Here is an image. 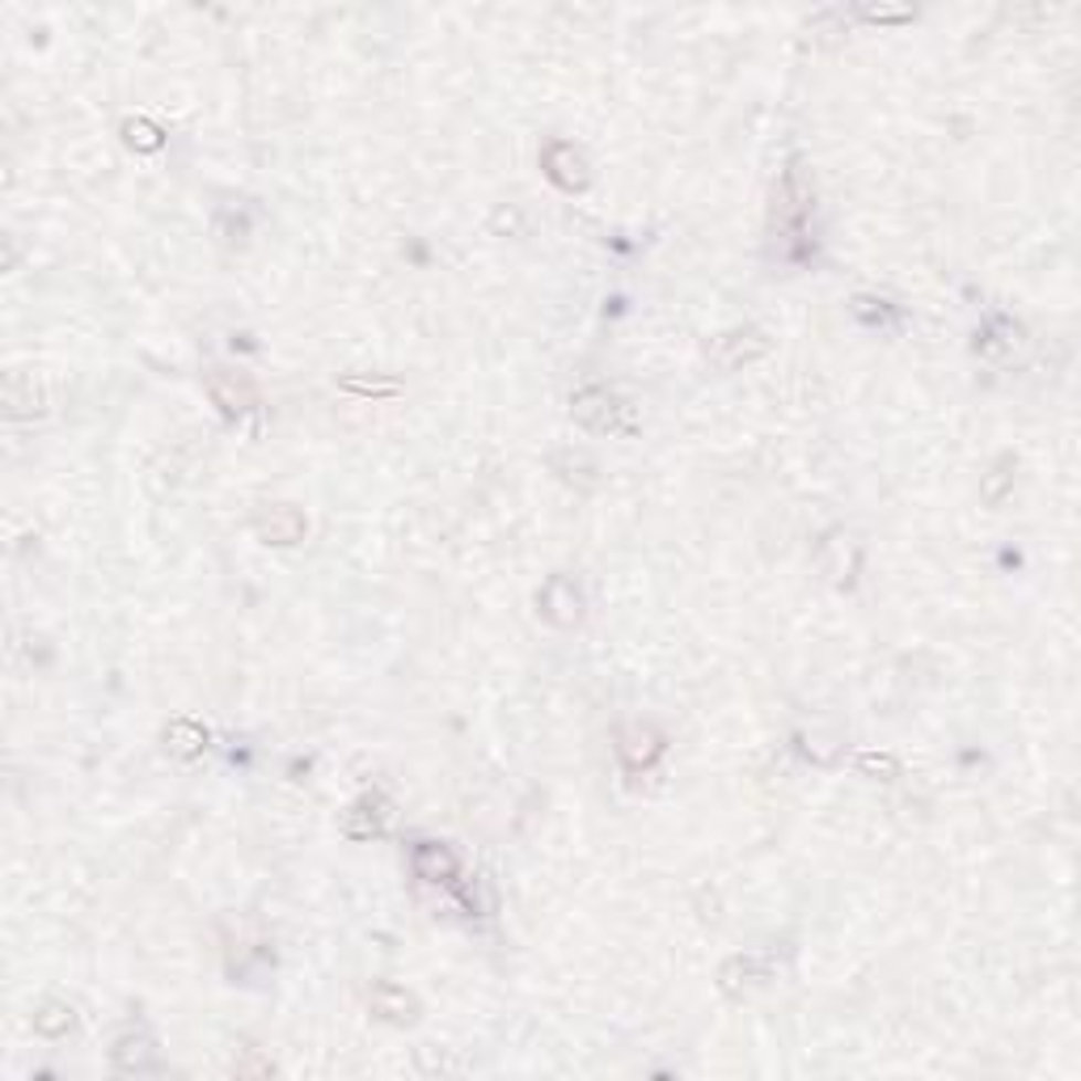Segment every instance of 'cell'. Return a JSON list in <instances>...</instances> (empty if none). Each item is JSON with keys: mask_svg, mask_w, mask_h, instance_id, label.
<instances>
[{"mask_svg": "<svg viewBox=\"0 0 1081 1081\" xmlns=\"http://www.w3.org/2000/svg\"><path fill=\"white\" fill-rule=\"evenodd\" d=\"M537 608H541V617L550 625L571 629L583 617V592H579V583L571 575H550L541 596H537Z\"/></svg>", "mask_w": 1081, "mask_h": 1081, "instance_id": "cell-1", "label": "cell"}, {"mask_svg": "<svg viewBox=\"0 0 1081 1081\" xmlns=\"http://www.w3.org/2000/svg\"><path fill=\"white\" fill-rule=\"evenodd\" d=\"M765 351H770V338H765V330L744 326V330H731V335L714 338L710 360H714V368H722V372H735V368H744V363L761 360Z\"/></svg>", "mask_w": 1081, "mask_h": 1081, "instance_id": "cell-2", "label": "cell"}, {"mask_svg": "<svg viewBox=\"0 0 1081 1081\" xmlns=\"http://www.w3.org/2000/svg\"><path fill=\"white\" fill-rule=\"evenodd\" d=\"M622 402L608 389H583L571 398V418L587 432H617L622 427Z\"/></svg>", "mask_w": 1081, "mask_h": 1081, "instance_id": "cell-3", "label": "cell"}, {"mask_svg": "<svg viewBox=\"0 0 1081 1081\" xmlns=\"http://www.w3.org/2000/svg\"><path fill=\"white\" fill-rule=\"evenodd\" d=\"M208 393L229 418H241V414H250L258 406V389L250 385L245 377H237V372H220V368L208 372Z\"/></svg>", "mask_w": 1081, "mask_h": 1081, "instance_id": "cell-4", "label": "cell"}, {"mask_svg": "<svg viewBox=\"0 0 1081 1081\" xmlns=\"http://www.w3.org/2000/svg\"><path fill=\"white\" fill-rule=\"evenodd\" d=\"M389 824V798L381 794H363L360 803L342 816V833L347 837H356V841H372V837H381Z\"/></svg>", "mask_w": 1081, "mask_h": 1081, "instance_id": "cell-5", "label": "cell"}, {"mask_svg": "<svg viewBox=\"0 0 1081 1081\" xmlns=\"http://www.w3.org/2000/svg\"><path fill=\"white\" fill-rule=\"evenodd\" d=\"M816 562L833 583H845V579L858 571V541H854L849 532H828V537L819 541Z\"/></svg>", "mask_w": 1081, "mask_h": 1081, "instance_id": "cell-6", "label": "cell"}, {"mask_svg": "<svg viewBox=\"0 0 1081 1081\" xmlns=\"http://www.w3.org/2000/svg\"><path fill=\"white\" fill-rule=\"evenodd\" d=\"M545 173H550L562 191H583L587 187V161H583V152L575 145H562V140L545 148Z\"/></svg>", "mask_w": 1081, "mask_h": 1081, "instance_id": "cell-7", "label": "cell"}, {"mask_svg": "<svg viewBox=\"0 0 1081 1081\" xmlns=\"http://www.w3.org/2000/svg\"><path fill=\"white\" fill-rule=\"evenodd\" d=\"M110 1060H115L119 1073H152L157 1069V1043L145 1031H127L115 1039Z\"/></svg>", "mask_w": 1081, "mask_h": 1081, "instance_id": "cell-8", "label": "cell"}, {"mask_svg": "<svg viewBox=\"0 0 1081 1081\" xmlns=\"http://www.w3.org/2000/svg\"><path fill=\"white\" fill-rule=\"evenodd\" d=\"M368 1006H372L377 1018H385V1022H393V1027H406V1022L418 1018V997L398 985H377L372 993H368Z\"/></svg>", "mask_w": 1081, "mask_h": 1081, "instance_id": "cell-9", "label": "cell"}, {"mask_svg": "<svg viewBox=\"0 0 1081 1081\" xmlns=\"http://www.w3.org/2000/svg\"><path fill=\"white\" fill-rule=\"evenodd\" d=\"M773 976V960L770 955H735V960L722 963L719 972V985L727 993H744L752 985H765Z\"/></svg>", "mask_w": 1081, "mask_h": 1081, "instance_id": "cell-10", "label": "cell"}, {"mask_svg": "<svg viewBox=\"0 0 1081 1081\" xmlns=\"http://www.w3.org/2000/svg\"><path fill=\"white\" fill-rule=\"evenodd\" d=\"M258 537H263L266 545H296L300 537H305V516L296 511V507H266L263 516H258Z\"/></svg>", "mask_w": 1081, "mask_h": 1081, "instance_id": "cell-11", "label": "cell"}, {"mask_svg": "<svg viewBox=\"0 0 1081 1081\" xmlns=\"http://www.w3.org/2000/svg\"><path fill=\"white\" fill-rule=\"evenodd\" d=\"M410 862H414V875L427 879V883H448V879H457V854H453L448 845H435V841L414 845Z\"/></svg>", "mask_w": 1081, "mask_h": 1081, "instance_id": "cell-12", "label": "cell"}, {"mask_svg": "<svg viewBox=\"0 0 1081 1081\" xmlns=\"http://www.w3.org/2000/svg\"><path fill=\"white\" fill-rule=\"evenodd\" d=\"M43 410H47V398H43V389L34 385V377L13 372V377L4 381V414H9V418H34V414H43Z\"/></svg>", "mask_w": 1081, "mask_h": 1081, "instance_id": "cell-13", "label": "cell"}, {"mask_svg": "<svg viewBox=\"0 0 1081 1081\" xmlns=\"http://www.w3.org/2000/svg\"><path fill=\"white\" fill-rule=\"evenodd\" d=\"M659 752H664V735H659L655 727L634 722V727H625L622 731V761L629 765V770H647Z\"/></svg>", "mask_w": 1081, "mask_h": 1081, "instance_id": "cell-14", "label": "cell"}, {"mask_svg": "<svg viewBox=\"0 0 1081 1081\" xmlns=\"http://www.w3.org/2000/svg\"><path fill=\"white\" fill-rule=\"evenodd\" d=\"M166 748L173 752V756L191 761V756H199V752L208 748V731H203L199 722H191V719H173L166 727Z\"/></svg>", "mask_w": 1081, "mask_h": 1081, "instance_id": "cell-15", "label": "cell"}, {"mask_svg": "<svg viewBox=\"0 0 1081 1081\" xmlns=\"http://www.w3.org/2000/svg\"><path fill=\"white\" fill-rule=\"evenodd\" d=\"M76 1022V1014L68 1001H43L39 1014H34V1031L47 1035V1039H60V1035H68Z\"/></svg>", "mask_w": 1081, "mask_h": 1081, "instance_id": "cell-16", "label": "cell"}, {"mask_svg": "<svg viewBox=\"0 0 1081 1081\" xmlns=\"http://www.w3.org/2000/svg\"><path fill=\"white\" fill-rule=\"evenodd\" d=\"M553 469L571 481V486H579V490H592V486H596V460L583 457V453H562V457H553Z\"/></svg>", "mask_w": 1081, "mask_h": 1081, "instance_id": "cell-17", "label": "cell"}, {"mask_svg": "<svg viewBox=\"0 0 1081 1081\" xmlns=\"http://www.w3.org/2000/svg\"><path fill=\"white\" fill-rule=\"evenodd\" d=\"M123 140L131 148H140V152H157V148L166 145V136H161V127L148 119H127L123 123Z\"/></svg>", "mask_w": 1081, "mask_h": 1081, "instance_id": "cell-18", "label": "cell"}, {"mask_svg": "<svg viewBox=\"0 0 1081 1081\" xmlns=\"http://www.w3.org/2000/svg\"><path fill=\"white\" fill-rule=\"evenodd\" d=\"M1009 469H1014V460H1009V457L997 460V469H993V474H988V481L981 486L985 504H1001V499H1006L1009 481H1014V474H1009Z\"/></svg>", "mask_w": 1081, "mask_h": 1081, "instance_id": "cell-19", "label": "cell"}, {"mask_svg": "<svg viewBox=\"0 0 1081 1081\" xmlns=\"http://www.w3.org/2000/svg\"><path fill=\"white\" fill-rule=\"evenodd\" d=\"M858 770L870 773V777H879V782H891V777H900V761H895V756H883V752H862V756H858Z\"/></svg>", "mask_w": 1081, "mask_h": 1081, "instance_id": "cell-20", "label": "cell"}, {"mask_svg": "<svg viewBox=\"0 0 1081 1081\" xmlns=\"http://www.w3.org/2000/svg\"><path fill=\"white\" fill-rule=\"evenodd\" d=\"M342 389H351V393H368V398H385V393H398V381H356V377H347Z\"/></svg>", "mask_w": 1081, "mask_h": 1081, "instance_id": "cell-21", "label": "cell"}, {"mask_svg": "<svg viewBox=\"0 0 1081 1081\" xmlns=\"http://www.w3.org/2000/svg\"><path fill=\"white\" fill-rule=\"evenodd\" d=\"M854 312H858V317H866V321H875V326L891 321L888 305H883V300H866V296H858V300H854Z\"/></svg>", "mask_w": 1081, "mask_h": 1081, "instance_id": "cell-22", "label": "cell"}, {"mask_svg": "<svg viewBox=\"0 0 1081 1081\" xmlns=\"http://www.w3.org/2000/svg\"><path fill=\"white\" fill-rule=\"evenodd\" d=\"M862 18H870V22H904V18H913V9H862Z\"/></svg>", "mask_w": 1081, "mask_h": 1081, "instance_id": "cell-23", "label": "cell"}]
</instances>
